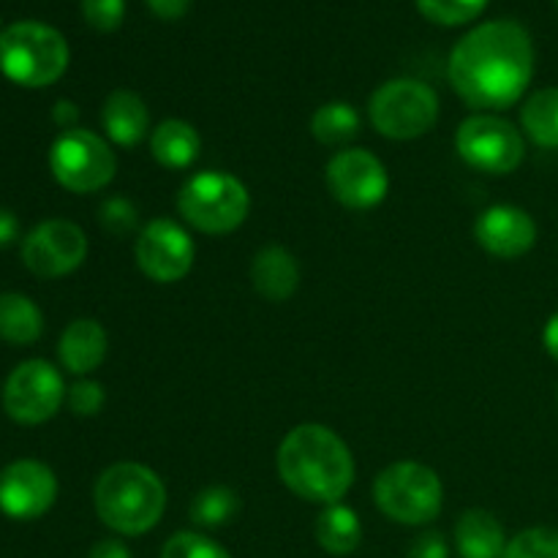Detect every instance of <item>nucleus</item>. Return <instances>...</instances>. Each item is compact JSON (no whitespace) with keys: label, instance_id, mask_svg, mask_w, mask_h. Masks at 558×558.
<instances>
[{"label":"nucleus","instance_id":"nucleus-1","mask_svg":"<svg viewBox=\"0 0 558 558\" xmlns=\"http://www.w3.org/2000/svg\"><path fill=\"white\" fill-rule=\"evenodd\" d=\"M534 76V44L515 20L483 22L456 44L450 82L472 109H510Z\"/></svg>","mask_w":558,"mask_h":558},{"label":"nucleus","instance_id":"nucleus-2","mask_svg":"<svg viewBox=\"0 0 558 558\" xmlns=\"http://www.w3.org/2000/svg\"><path fill=\"white\" fill-rule=\"evenodd\" d=\"M276 466L281 483L314 505H338L354 483V458L347 441L316 423L298 425L283 436Z\"/></svg>","mask_w":558,"mask_h":558},{"label":"nucleus","instance_id":"nucleus-3","mask_svg":"<svg viewBox=\"0 0 558 558\" xmlns=\"http://www.w3.org/2000/svg\"><path fill=\"white\" fill-rule=\"evenodd\" d=\"M93 505L104 526L125 537H140L158 526L167 510V488L142 463H114L98 477Z\"/></svg>","mask_w":558,"mask_h":558},{"label":"nucleus","instance_id":"nucleus-4","mask_svg":"<svg viewBox=\"0 0 558 558\" xmlns=\"http://www.w3.org/2000/svg\"><path fill=\"white\" fill-rule=\"evenodd\" d=\"M69 69V44L44 22H14L0 33V71L22 87H47Z\"/></svg>","mask_w":558,"mask_h":558},{"label":"nucleus","instance_id":"nucleus-5","mask_svg":"<svg viewBox=\"0 0 558 558\" xmlns=\"http://www.w3.org/2000/svg\"><path fill=\"white\" fill-rule=\"evenodd\" d=\"M178 210L185 223L205 234H229L248 218V189L229 172L194 174L178 194Z\"/></svg>","mask_w":558,"mask_h":558},{"label":"nucleus","instance_id":"nucleus-6","mask_svg":"<svg viewBox=\"0 0 558 558\" xmlns=\"http://www.w3.org/2000/svg\"><path fill=\"white\" fill-rule=\"evenodd\" d=\"M374 499L390 521L403 526H425L439 518L445 488L434 469L401 461L381 469L374 483Z\"/></svg>","mask_w":558,"mask_h":558},{"label":"nucleus","instance_id":"nucleus-7","mask_svg":"<svg viewBox=\"0 0 558 558\" xmlns=\"http://www.w3.org/2000/svg\"><path fill=\"white\" fill-rule=\"evenodd\" d=\"M371 123L387 140L425 136L439 120V96L420 80H390L371 96Z\"/></svg>","mask_w":558,"mask_h":558},{"label":"nucleus","instance_id":"nucleus-8","mask_svg":"<svg viewBox=\"0 0 558 558\" xmlns=\"http://www.w3.org/2000/svg\"><path fill=\"white\" fill-rule=\"evenodd\" d=\"M49 169L63 189L93 194L107 189L118 172V158L107 140L85 129L63 131L49 147Z\"/></svg>","mask_w":558,"mask_h":558},{"label":"nucleus","instance_id":"nucleus-9","mask_svg":"<svg viewBox=\"0 0 558 558\" xmlns=\"http://www.w3.org/2000/svg\"><path fill=\"white\" fill-rule=\"evenodd\" d=\"M458 156L485 174H510L526 158L523 136L510 120L496 114H472L456 134Z\"/></svg>","mask_w":558,"mask_h":558},{"label":"nucleus","instance_id":"nucleus-10","mask_svg":"<svg viewBox=\"0 0 558 558\" xmlns=\"http://www.w3.org/2000/svg\"><path fill=\"white\" fill-rule=\"evenodd\" d=\"M65 398L63 376L47 360L16 365L3 387V409L22 425H41L58 414Z\"/></svg>","mask_w":558,"mask_h":558},{"label":"nucleus","instance_id":"nucleus-11","mask_svg":"<svg viewBox=\"0 0 558 558\" xmlns=\"http://www.w3.org/2000/svg\"><path fill=\"white\" fill-rule=\"evenodd\" d=\"M196 245L172 218H153L136 238V265L150 281L178 283L194 267Z\"/></svg>","mask_w":558,"mask_h":558},{"label":"nucleus","instance_id":"nucleus-12","mask_svg":"<svg viewBox=\"0 0 558 558\" xmlns=\"http://www.w3.org/2000/svg\"><path fill=\"white\" fill-rule=\"evenodd\" d=\"M327 189L341 202L343 207L352 210H371L381 205L390 191V174L385 163L368 150H341L327 163Z\"/></svg>","mask_w":558,"mask_h":558},{"label":"nucleus","instance_id":"nucleus-13","mask_svg":"<svg viewBox=\"0 0 558 558\" xmlns=\"http://www.w3.org/2000/svg\"><path fill=\"white\" fill-rule=\"evenodd\" d=\"M87 256V238L76 223L52 218L22 240V262L38 278H60L74 272Z\"/></svg>","mask_w":558,"mask_h":558},{"label":"nucleus","instance_id":"nucleus-14","mask_svg":"<svg viewBox=\"0 0 558 558\" xmlns=\"http://www.w3.org/2000/svg\"><path fill=\"white\" fill-rule=\"evenodd\" d=\"M58 499V477L41 461H14L0 472V512L14 521L47 515Z\"/></svg>","mask_w":558,"mask_h":558},{"label":"nucleus","instance_id":"nucleus-15","mask_svg":"<svg viewBox=\"0 0 558 558\" xmlns=\"http://www.w3.org/2000/svg\"><path fill=\"white\" fill-rule=\"evenodd\" d=\"M474 238L496 259H521L537 243V223L515 205H494L480 213Z\"/></svg>","mask_w":558,"mask_h":558},{"label":"nucleus","instance_id":"nucleus-16","mask_svg":"<svg viewBox=\"0 0 558 558\" xmlns=\"http://www.w3.org/2000/svg\"><path fill=\"white\" fill-rule=\"evenodd\" d=\"M101 125L118 147H136L150 134V112L134 90H114L101 107Z\"/></svg>","mask_w":558,"mask_h":558},{"label":"nucleus","instance_id":"nucleus-17","mask_svg":"<svg viewBox=\"0 0 558 558\" xmlns=\"http://www.w3.org/2000/svg\"><path fill=\"white\" fill-rule=\"evenodd\" d=\"M254 289L270 303H287L300 287V265L292 251L281 245H267L251 262Z\"/></svg>","mask_w":558,"mask_h":558},{"label":"nucleus","instance_id":"nucleus-18","mask_svg":"<svg viewBox=\"0 0 558 558\" xmlns=\"http://www.w3.org/2000/svg\"><path fill=\"white\" fill-rule=\"evenodd\" d=\"M60 363L76 376H87L101 368L107 357V330L96 319H76L60 336Z\"/></svg>","mask_w":558,"mask_h":558},{"label":"nucleus","instance_id":"nucleus-19","mask_svg":"<svg viewBox=\"0 0 558 558\" xmlns=\"http://www.w3.org/2000/svg\"><path fill=\"white\" fill-rule=\"evenodd\" d=\"M456 545L461 558H501L505 529L488 510H466L456 523Z\"/></svg>","mask_w":558,"mask_h":558},{"label":"nucleus","instance_id":"nucleus-20","mask_svg":"<svg viewBox=\"0 0 558 558\" xmlns=\"http://www.w3.org/2000/svg\"><path fill=\"white\" fill-rule=\"evenodd\" d=\"M202 140L185 120H163L150 134V153L161 167L189 169L199 158Z\"/></svg>","mask_w":558,"mask_h":558},{"label":"nucleus","instance_id":"nucleus-21","mask_svg":"<svg viewBox=\"0 0 558 558\" xmlns=\"http://www.w3.org/2000/svg\"><path fill=\"white\" fill-rule=\"evenodd\" d=\"M316 543L330 556H349L363 543V523L360 515L347 505H327L316 521Z\"/></svg>","mask_w":558,"mask_h":558},{"label":"nucleus","instance_id":"nucleus-22","mask_svg":"<svg viewBox=\"0 0 558 558\" xmlns=\"http://www.w3.org/2000/svg\"><path fill=\"white\" fill-rule=\"evenodd\" d=\"M44 316L31 298L16 292L0 294V338L25 347L41 338Z\"/></svg>","mask_w":558,"mask_h":558},{"label":"nucleus","instance_id":"nucleus-23","mask_svg":"<svg viewBox=\"0 0 558 558\" xmlns=\"http://www.w3.org/2000/svg\"><path fill=\"white\" fill-rule=\"evenodd\" d=\"M523 131L539 147H558V87H543L521 109Z\"/></svg>","mask_w":558,"mask_h":558},{"label":"nucleus","instance_id":"nucleus-24","mask_svg":"<svg viewBox=\"0 0 558 558\" xmlns=\"http://www.w3.org/2000/svg\"><path fill=\"white\" fill-rule=\"evenodd\" d=\"M311 131L327 147H341L360 134V114L352 104L330 101L311 118Z\"/></svg>","mask_w":558,"mask_h":558},{"label":"nucleus","instance_id":"nucleus-25","mask_svg":"<svg viewBox=\"0 0 558 558\" xmlns=\"http://www.w3.org/2000/svg\"><path fill=\"white\" fill-rule=\"evenodd\" d=\"M240 512V496L227 485H210L202 494H196L191 505V518L202 529H221L234 521Z\"/></svg>","mask_w":558,"mask_h":558},{"label":"nucleus","instance_id":"nucleus-26","mask_svg":"<svg viewBox=\"0 0 558 558\" xmlns=\"http://www.w3.org/2000/svg\"><path fill=\"white\" fill-rule=\"evenodd\" d=\"M488 0H417V9L436 25H466L485 11Z\"/></svg>","mask_w":558,"mask_h":558},{"label":"nucleus","instance_id":"nucleus-27","mask_svg":"<svg viewBox=\"0 0 558 558\" xmlns=\"http://www.w3.org/2000/svg\"><path fill=\"white\" fill-rule=\"evenodd\" d=\"M501 558H558V529H526L507 543Z\"/></svg>","mask_w":558,"mask_h":558},{"label":"nucleus","instance_id":"nucleus-28","mask_svg":"<svg viewBox=\"0 0 558 558\" xmlns=\"http://www.w3.org/2000/svg\"><path fill=\"white\" fill-rule=\"evenodd\" d=\"M161 558H232L218 543L196 532H178L167 539Z\"/></svg>","mask_w":558,"mask_h":558},{"label":"nucleus","instance_id":"nucleus-29","mask_svg":"<svg viewBox=\"0 0 558 558\" xmlns=\"http://www.w3.org/2000/svg\"><path fill=\"white\" fill-rule=\"evenodd\" d=\"M98 223L101 229H107L114 238H125L129 232H134L136 223H140V210H136L134 202H129L125 196H112L101 205L98 210Z\"/></svg>","mask_w":558,"mask_h":558},{"label":"nucleus","instance_id":"nucleus-30","mask_svg":"<svg viewBox=\"0 0 558 558\" xmlns=\"http://www.w3.org/2000/svg\"><path fill=\"white\" fill-rule=\"evenodd\" d=\"M82 16L93 31L112 33L125 20V0H82Z\"/></svg>","mask_w":558,"mask_h":558},{"label":"nucleus","instance_id":"nucleus-31","mask_svg":"<svg viewBox=\"0 0 558 558\" xmlns=\"http://www.w3.org/2000/svg\"><path fill=\"white\" fill-rule=\"evenodd\" d=\"M104 401H107L104 387L93 379H80L69 390V407L76 417H96L101 412Z\"/></svg>","mask_w":558,"mask_h":558},{"label":"nucleus","instance_id":"nucleus-32","mask_svg":"<svg viewBox=\"0 0 558 558\" xmlns=\"http://www.w3.org/2000/svg\"><path fill=\"white\" fill-rule=\"evenodd\" d=\"M407 558H450V545H447L445 534L425 532L414 539Z\"/></svg>","mask_w":558,"mask_h":558},{"label":"nucleus","instance_id":"nucleus-33","mask_svg":"<svg viewBox=\"0 0 558 558\" xmlns=\"http://www.w3.org/2000/svg\"><path fill=\"white\" fill-rule=\"evenodd\" d=\"M147 5L161 20H180L191 9V0H147Z\"/></svg>","mask_w":558,"mask_h":558},{"label":"nucleus","instance_id":"nucleus-34","mask_svg":"<svg viewBox=\"0 0 558 558\" xmlns=\"http://www.w3.org/2000/svg\"><path fill=\"white\" fill-rule=\"evenodd\" d=\"M87 558H131V550L120 539H101V543L93 545Z\"/></svg>","mask_w":558,"mask_h":558},{"label":"nucleus","instance_id":"nucleus-35","mask_svg":"<svg viewBox=\"0 0 558 558\" xmlns=\"http://www.w3.org/2000/svg\"><path fill=\"white\" fill-rule=\"evenodd\" d=\"M16 238H20V221H16L14 213L0 207V248L14 243Z\"/></svg>","mask_w":558,"mask_h":558},{"label":"nucleus","instance_id":"nucleus-36","mask_svg":"<svg viewBox=\"0 0 558 558\" xmlns=\"http://www.w3.org/2000/svg\"><path fill=\"white\" fill-rule=\"evenodd\" d=\"M52 118H54V123L63 125L65 131H71L74 129L76 120H80V109H76V104H71V101H58L52 109Z\"/></svg>","mask_w":558,"mask_h":558},{"label":"nucleus","instance_id":"nucleus-37","mask_svg":"<svg viewBox=\"0 0 558 558\" xmlns=\"http://www.w3.org/2000/svg\"><path fill=\"white\" fill-rule=\"evenodd\" d=\"M543 343H545V352H548L554 360H558V314L550 316L548 325H545Z\"/></svg>","mask_w":558,"mask_h":558},{"label":"nucleus","instance_id":"nucleus-38","mask_svg":"<svg viewBox=\"0 0 558 558\" xmlns=\"http://www.w3.org/2000/svg\"><path fill=\"white\" fill-rule=\"evenodd\" d=\"M556 3H558V0H556Z\"/></svg>","mask_w":558,"mask_h":558}]
</instances>
